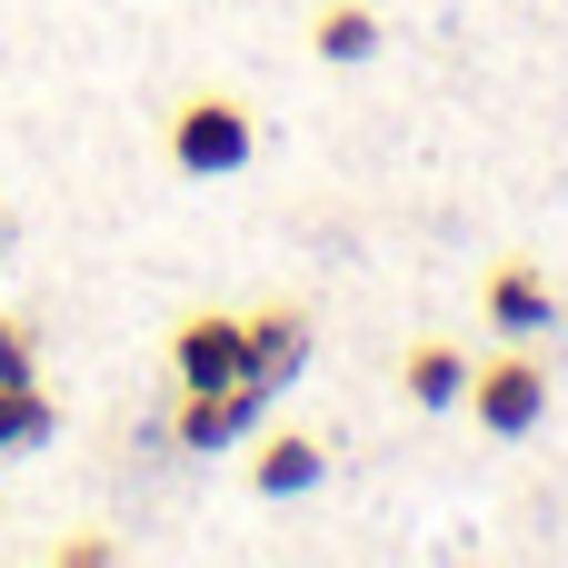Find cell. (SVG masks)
<instances>
[{
	"label": "cell",
	"instance_id": "cell-5",
	"mask_svg": "<svg viewBox=\"0 0 568 568\" xmlns=\"http://www.w3.org/2000/svg\"><path fill=\"white\" fill-rule=\"evenodd\" d=\"M260 379H230V389H180V449H230V439H250L260 429Z\"/></svg>",
	"mask_w": 568,
	"mask_h": 568
},
{
	"label": "cell",
	"instance_id": "cell-10",
	"mask_svg": "<svg viewBox=\"0 0 568 568\" xmlns=\"http://www.w3.org/2000/svg\"><path fill=\"white\" fill-rule=\"evenodd\" d=\"M40 439H60V399L30 379V389H0V459H20V449H40Z\"/></svg>",
	"mask_w": 568,
	"mask_h": 568
},
{
	"label": "cell",
	"instance_id": "cell-11",
	"mask_svg": "<svg viewBox=\"0 0 568 568\" xmlns=\"http://www.w3.org/2000/svg\"><path fill=\"white\" fill-rule=\"evenodd\" d=\"M30 379H40V329L0 320V389H30Z\"/></svg>",
	"mask_w": 568,
	"mask_h": 568
},
{
	"label": "cell",
	"instance_id": "cell-7",
	"mask_svg": "<svg viewBox=\"0 0 568 568\" xmlns=\"http://www.w3.org/2000/svg\"><path fill=\"white\" fill-rule=\"evenodd\" d=\"M250 359H260V379L280 389V379H300L310 369V310H250Z\"/></svg>",
	"mask_w": 568,
	"mask_h": 568
},
{
	"label": "cell",
	"instance_id": "cell-9",
	"mask_svg": "<svg viewBox=\"0 0 568 568\" xmlns=\"http://www.w3.org/2000/svg\"><path fill=\"white\" fill-rule=\"evenodd\" d=\"M310 50H320V60H339V70H349V60H369V50H379V10H369V0H329V10L310 20Z\"/></svg>",
	"mask_w": 568,
	"mask_h": 568
},
{
	"label": "cell",
	"instance_id": "cell-8",
	"mask_svg": "<svg viewBox=\"0 0 568 568\" xmlns=\"http://www.w3.org/2000/svg\"><path fill=\"white\" fill-rule=\"evenodd\" d=\"M399 389H409L419 409H459V399H469V349H449V339H409Z\"/></svg>",
	"mask_w": 568,
	"mask_h": 568
},
{
	"label": "cell",
	"instance_id": "cell-12",
	"mask_svg": "<svg viewBox=\"0 0 568 568\" xmlns=\"http://www.w3.org/2000/svg\"><path fill=\"white\" fill-rule=\"evenodd\" d=\"M50 559H60V568H110V539H60Z\"/></svg>",
	"mask_w": 568,
	"mask_h": 568
},
{
	"label": "cell",
	"instance_id": "cell-2",
	"mask_svg": "<svg viewBox=\"0 0 568 568\" xmlns=\"http://www.w3.org/2000/svg\"><path fill=\"white\" fill-rule=\"evenodd\" d=\"M469 419L489 439H529L549 419V369L529 359V339H499V359H469Z\"/></svg>",
	"mask_w": 568,
	"mask_h": 568
},
{
	"label": "cell",
	"instance_id": "cell-6",
	"mask_svg": "<svg viewBox=\"0 0 568 568\" xmlns=\"http://www.w3.org/2000/svg\"><path fill=\"white\" fill-rule=\"evenodd\" d=\"M329 479V449L310 439V429H270L260 449H250V489L260 499H300V489H320Z\"/></svg>",
	"mask_w": 568,
	"mask_h": 568
},
{
	"label": "cell",
	"instance_id": "cell-3",
	"mask_svg": "<svg viewBox=\"0 0 568 568\" xmlns=\"http://www.w3.org/2000/svg\"><path fill=\"white\" fill-rule=\"evenodd\" d=\"M170 369H180V389L260 379V359H250V320H230V310H190V320L170 329ZM260 389H270V379H260Z\"/></svg>",
	"mask_w": 568,
	"mask_h": 568
},
{
	"label": "cell",
	"instance_id": "cell-1",
	"mask_svg": "<svg viewBox=\"0 0 568 568\" xmlns=\"http://www.w3.org/2000/svg\"><path fill=\"white\" fill-rule=\"evenodd\" d=\"M160 140H170V170H180V180H230V170H250L260 120H250V100H230V90H190Z\"/></svg>",
	"mask_w": 568,
	"mask_h": 568
},
{
	"label": "cell",
	"instance_id": "cell-4",
	"mask_svg": "<svg viewBox=\"0 0 568 568\" xmlns=\"http://www.w3.org/2000/svg\"><path fill=\"white\" fill-rule=\"evenodd\" d=\"M479 310H489L499 339H549V329H559V290H549L539 260H499V270L479 280Z\"/></svg>",
	"mask_w": 568,
	"mask_h": 568
}]
</instances>
